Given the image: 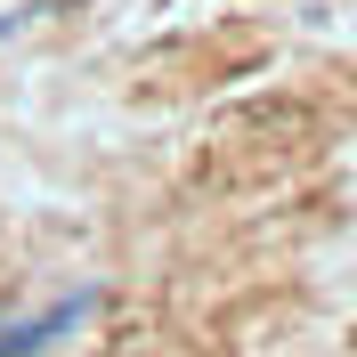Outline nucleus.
Returning <instances> with one entry per match:
<instances>
[{
  "instance_id": "nucleus-1",
  "label": "nucleus",
  "mask_w": 357,
  "mask_h": 357,
  "mask_svg": "<svg viewBox=\"0 0 357 357\" xmlns=\"http://www.w3.org/2000/svg\"><path fill=\"white\" fill-rule=\"evenodd\" d=\"M89 317V292H73V301H57V309H41V317H24V325H0V357H41L57 333H73Z\"/></svg>"
}]
</instances>
